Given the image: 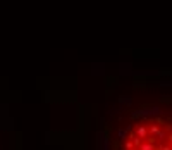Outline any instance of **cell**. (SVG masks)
Wrapping results in <instances>:
<instances>
[{"label": "cell", "instance_id": "1", "mask_svg": "<svg viewBox=\"0 0 172 150\" xmlns=\"http://www.w3.org/2000/svg\"><path fill=\"white\" fill-rule=\"evenodd\" d=\"M114 150H172V104H141L119 124Z\"/></svg>", "mask_w": 172, "mask_h": 150}]
</instances>
